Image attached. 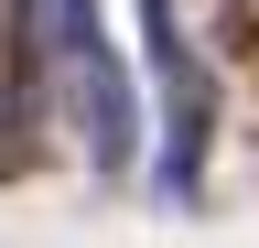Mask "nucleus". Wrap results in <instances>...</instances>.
Listing matches in <instances>:
<instances>
[{
	"mask_svg": "<svg viewBox=\"0 0 259 248\" xmlns=\"http://www.w3.org/2000/svg\"><path fill=\"white\" fill-rule=\"evenodd\" d=\"M54 76H65V97L87 119V162L119 183L130 140H141V108H130V76H119L108 33H97V0H54Z\"/></svg>",
	"mask_w": 259,
	"mask_h": 248,
	"instance_id": "obj_1",
	"label": "nucleus"
},
{
	"mask_svg": "<svg viewBox=\"0 0 259 248\" xmlns=\"http://www.w3.org/2000/svg\"><path fill=\"white\" fill-rule=\"evenodd\" d=\"M44 119H54V11L0 0V183L44 162Z\"/></svg>",
	"mask_w": 259,
	"mask_h": 248,
	"instance_id": "obj_2",
	"label": "nucleus"
},
{
	"mask_svg": "<svg viewBox=\"0 0 259 248\" xmlns=\"http://www.w3.org/2000/svg\"><path fill=\"white\" fill-rule=\"evenodd\" d=\"M141 33H151V76H162V108H173V130H162V194H194V183H205L216 86H205V65H194V43L173 33V0H141Z\"/></svg>",
	"mask_w": 259,
	"mask_h": 248,
	"instance_id": "obj_3",
	"label": "nucleus"
},
{
	"mask_svg": "<svg viewBox=\"0 0 259 248\" xmlns=\"http://www.w3.org/2000/svg\"><path fill=\"white\" fill-rule=\"evenodd\" d=\"M216 54L259 65V0H216Z\"/></svg>",
	"mask_w": 259,
	"mask_h": 248,
	"instance_id": "obj_4",
	"label": "nucleus"
}]
</instances>
